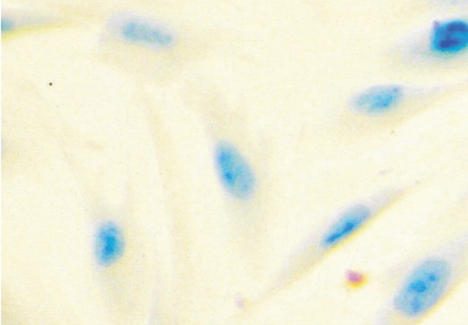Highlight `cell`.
Masks as SVG:
<instances>
[{
  "instance_id": "1",
  "label": "cell",
  "mask_w": 468,
  "mask_h": 325,
  "mask_svg": "<svg viewBox=\"0 0 468 325\" xmlns=\"http://www.w3.org/2000/svg\"><path fill=\"white\" fill-rule=\"evenodd\" d=\"M452 268L443 259L420 263L399 288L393 300L396 314L407 321L422 320L443 299L451 287Z\"/></svg>"
},
{
  "instance_id": "2",
  "label": "cell",
  "mask_w": 468,
  "mask_h": 325,
  "mask_svg": "<svg viewBox=\"0 0 468 325\" xmlns=\"http://www.w3.org/2000/svg\"><path fill=\"white\" fill-rule=\"evenodd\" d=\"M214 167L220 185L230 199L250 202L259 191V179L243 154L229 142L214 148Z\"/></svg>"
},
{
  "instance_id": "3",
  "label": "cell",
  "mask_w": 468,
  "mask_h": 325,
  "mask_svg": "<svg viewBox=\"0 0 468 325\" xmlns=\"http://www.w3.org/2000/svg\"><path fill=\"white\" fill-rule=\"evenodd\" d=\"M111 29L115 37L124 42L144 45L154 49H168L176 42L175 33L166 26L137 16L114 17Z\"/></svg>"
},
{
  "instance_id": "4",
  "label": "cell",
  "mask_w": 468,
  "mask_h": 325,
  "mask_svg": "<svg viewBox=\"0 0 468 325\" xmlns=\"http://www.w3.org/2000/svg\"><path fill=\"white\" fill-rule=\"evenodd\" d=\"M378 214V208L369 204H359L348 209L324 230L317 247L322 253H329L354 238L367 226Z\"/></svg>"
},
{
  "instance_id": "5",
  "label": "cell",
  "mask_w": 468,
  "mask_h": 325,
  "mask_svg": "<svg viewBox=\"0 0 468 325\" xmlns=\"http://www.w3.org/2000/svg\"><path fill=\"white\" fill-rule=\"evenodd\" d=\"M429 50L440 58L456 57L468 51V19L452 18L433 25Z\"/></svg>"
},
{
  "instance_id": "6",
  "label": "cell",
  "mask_w": 468,
  "mask_h": 325,
  "mask_svg": "<svg viewBox=\"0 0 468 325\" xmlns=\"http://www.w3.org/2000/svg\"><path fill=\"white\" fill-rule=\"evenodd\" d=\"M405 98L406 91L402 86H377L356 94L351 100V108L367 117H381L397 110Z\"/></svg>"
},
{
  "instance_id": "7",
  "label": "cell",
  "mask_w": 468,
  "mask_h": 325,
  "mask_svg": "<svg viewBox=\"0 0 468 325\" xmlns=\"http://www.w3.org/2000/svg\"><path fill=\"white\" fill-rule=\"evenodd\" d=\"M93 248L101 267H111L122 258L125 241L117 223L111 220L101 223L94 236Z\"/></svg>"
},
{
  "instance_id": "8",
  "label": "cell",
  "mask_w": 468,
  "mask_h": 325,
  "mask_svg": "<svg viewBox=\"0 0 468 325\" xmlns=\"http://www.w3.org/2000/svg\"><path fill=\"white\" fill-rule=\"evenodd\" d=\"M365 280L364 276L361 273L350 272L347 276V281L351 287H359Z\"/></svg>"
}]
</instances>
